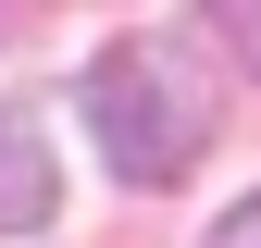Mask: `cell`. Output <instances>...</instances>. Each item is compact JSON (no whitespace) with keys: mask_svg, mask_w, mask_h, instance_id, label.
<instances>
[{"mask_svg":"<svg viewBox=\"0 0 261 248\" xmlns=\"http://www.w3.org/2000/svg\"><path fill=\"white\" fill-rule=\"evenodd\" d=\"M87 124H100V162L124 186H174L212 149V87H199V62H174L162 38H124V50L87 62Z\"/></svg>","mask_w":261,"mask_h":248,"instance_id":"6da1fadb","label":"cell"},{"mask_svg":"<svg viewBox=\"0 0 261 248\" xmlns=\"http://www.w3.org/2000/svg\"><path fill=\"white\" fill-rule=\"evenodd\" d=\"M0 25H25V0H0Z\"/></svg>","mask_w":261,"mask_h":248,"instance_id":"5b68a950","label":"cell"},{"mask_svg":"<svg viewBox=\"0 0 261 248\" xmlns=\"http://www.w3.org/2000/svg\"><path fill=\"white\" fill-rule=\"evenodd\" d=\"M212 13V38L237 50V75H261V0H199Z\"/></svg>","mask_w":261,"mask_h":248,"instance_id":"3957f363","label":"cell"},{"mask_svg":"<svg viewBox=\"0 0 261 248\" xmlns=\"http://www.w3.org/2000/svg\"><path fill=\"white\" fill-rule=\"evenodd\" d=\"M38 211H50V162H38V137L0 112V224H38Z\"/></svg>","mask_w":261,"mask_h":248,"instance_id":"7a4b0ae2","label":"cell"},{"mask_svg":"<svg viewBox=\"0 0 261 248\" xmlns=\"http://www.w3.org/2000/svg\"><path fill=\"white\" fill-rule=\"evenodd\" d=\"M212 248H261V199H237V211H224V224H212Z\"/></svg>","mask_w":261,"mask_h":248,"instance_id":"277c9868","label":"cell"}]
</instances>
